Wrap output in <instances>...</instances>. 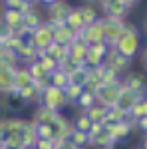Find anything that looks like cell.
Masks as SVG:
<instances>
[{"mask_svg": "<svg viewBox=\"0 0 147 149\" xmlns=\"http://www.w3.org/2000/svg\"><path fill=\"white\" fill-rule=\"evenodd\" d=\"M14 70L16 68H0V93H14Z\"/></svg>", "mask_w": 147, "mask_h": 149, "instance_id": "18", "label": "cell"}, {"mask_svg": "<svg viewBox=\"0 0 147 149\" xmlns=\"http://www.w3.org/2000/svg\"><path fill=\"white\" fill-rule=\"evenodd\" d=\"M141 48H143V44H141V34H139L137 26L131 24V22H125L123 34L117 40V44L113 46V50H115L119 56H123V58H127V60L133 62V58L139 56Z\"/></svg>", "mask_w": 147, "mask_h": 149, "instance_id": "1", "label": "cell"}, {"mask_svg": "<svg viewBox=\"0 0 147 149\" xmlns=\"http://www.w3.org/2000/svg\"><path fill=\"white\" fill-rule=\"evenodd\" d=\"M143 30H145V34H147V14L143 16Z\"/></svg>", "mask_w": 147, "mask_h": 149, "instance_id": "43", "label": "cell"}, {"mask_svg": "<svg viewBox=\"0 0 147 149\" xmlns=\"http://www.w3.org/2000/svg\"><path fill=\"white\" fill-rule=\"evenodd\" d=\"M127 119V113L121 111L119 107H109L107 109V113H105V123H119V121H125Z\"/></svg>", "mask_w": 147, "mask_h": 149, "instance_id": "32", "label": "cell"}, {"mask_svg": "<svg viewBox=\"0 0 147 149\" xmlns=\"http://www.w3.org/2000/svg\"><path fill=\"white\" fill-rule=\"evenodd\" d=\"M26 42L34 48L36 52H46L48 46L54 42V28H52V26H48L46 22L40 24L34 32L26 38Z\"/></svg>", "mask_w": 147, "mask_h": 149, "instance_id": "4", "label": "cell"}, {"mask_svg": "<svg viewBox=\"0 0 147 149\" xmlns=\"http://www.w3.org/2000/svg\"><path fill=\"white\" fill-rule=\"evenodd\" d=\"M68 141H72L78 149H84L86 145H90V137H88V133H84V131H76V129H72Z\"/></svg>", "mask_w": 147, "mask_h": 149, "instance_id": "30", "label": "cell"}, {"mask_svg": "<svg viewBox=\"0 0 147 149\" xmlns=\"http://www.w3.org/2000/svg\"><path fill=\"white\" fill-rule=\"evenodd\" d=\"M60 117V113H54V111H48L46 107H36L34 111V117H32V121L34 123H44V125H54L56 123V119Z\"/></svg>", "mask_w": 147, "mask_h": 149, "instance_id": "21", "label": "cell"}, {"mask_svg": "<svg viewBox=\"0 0 147 149\" xmlns=\"http://www.w3.org/2000/svg\"><path fill=\"white\" fill-rule=\"evenodd\" d=\"M139 60H141V66H143V70L147 72V46L141 48V52H139Z\"/></svg>", "mask_w": 147, "mask_h": 149, "instance_id": "40", "label": "cell"}, {"mask_svg": "<svg viewBox=\"0 0 147 149\" xmlns=\"http://www.w3.org/2000/svg\"><path fill=\"white\" fill-rule=\"evenodd\" d=\"M30 84H32V78H30L28 70L24 66H18L14 70V92H20L24 88H28Z\"/></svg>", "mask_w": 147, "mask_h": 149, "instance_id": "22", "label": "cell"}, {"mask_svg": "<svg viewBox=\"0 0 147 149\" xmlns=\"http://www.w3.org/2000/svg\"><path fill=\"white\" fill-rule=\"evenodd\" d=\"M36 62L40 64V68L44 70L46 74H54V72L58 70V62L52 60L46 52H36Z\"/></svg>", "mask_w": 147, "mask_h": 149, "instance_id": "27", "label": "cell"}, {"mask_svg": "<svg viewBox=\"0 0 147 149\" xmlns=\"http://www.w3.org/2000/svg\"><path fill=\"white\" fill-rule=\"evenodd\" d=\"M79 12H82V18H84V24L86 26H90L95 20H100V12H98V8L93 4H82L79 6Z\"/></svg>", "mask_w": 147, "mask_h": 149, "instance_id": "28", "label": "cell"}, {"mask_svg": "<svg viewBox=\"0 0 147 149\" xmlns=\"http://www.w3.org/2000/svg\"><path fill=\"white\" fill-rule=\"evenodd\" d=\"M34 149H56V141H46V139H38Z\"/></svg>", "mask_w": 147, "mask_h": 149, "instance_id": "37", "label": "cell"}, {"mask_svg": "<svg viewBox=\"0 0 147 149\" xmlns=\"http://www.w3.org/2000/svg\"><path fill=\"white\" fill-rule=\"evenodd\" d=\"M70 10H72V6H70L68 2H64V0L46 2V18H44V22L48 24V26H52V28L62 26Z\"/></svg>", "mask_w": 147, "mask_h": 149, "instance_id": "3", "label": "cell"}, {"mask_svg": "<svg viewBox=\"0 0 147 149\" xmlns=\"http://www.w3.org/2000/svg\"><path fill=\"white\" fill-rule=\"evenodd\" d=\"M103 18H113V20H125L127 8L123 6V0H103L102 2Z\"/></svg>", "mask_w": 147, "mask_h": 149, "instance_id": "9", "label": "cell"}, {"mask_svg": "<svg viewBox=\"0 0 147 149\" xmlns=\"http://www.w3.org/2000/svg\"><path fill=\"white\" fill-rule=\"evenodd\" d=\"M76 103L79 105V109H82V111H88L91 105L95 103V95H93L90 90H84V92H82V95L78 97V102H76Z\"/></svg>", "mask_w": 147, "mask_h": 149, "instance_id": "34", "label": "cell"}, {"mask_svg": "<svg viewBox=\"0 0 147 149\" xmlns=\"http://www.w3.org/2000/svg\"><path fill=\"white\" fill-rule=\"evenodd\" d=\"M46 54L52 58V60H56V62H62L64 58L68 56V48H64V46H60V44H50L48 46V50H46Z\"/></svg>", "mask_w": 147, "mask_h": 149, "instance_id": "31", "label": "cell"}, {"mask_svg": "<svg viewBox=\"0 0 147 149\" xmlns=\"http://www.w3.org/2000/svg\"><path fill=\"white\" fill-rule=\"evenodd\" d=\"M40 24H44V16L40 14V10L36 8V4H34V6H32V10L24 14L22 26L26 28V30H28V32H30V34H32V32H34V30L38 28V26H40Z\"/></svg>", "mask_w": 147, "mask_h": 149, "instance_id": "17", "label": "cell"}, {"mask_svg": "<svg viewBox=\"0 0 147 149\" xmlns=\"http://www.w3.org/2000/svg\"><path fill=\"white\" fill-rule=\"evenodd\" d=\"M36 135H38V139H46V141H54V129H52V125H44V123H36Z\"/></svg>", "mask_w": 147, "mask_h": 149, "instance_id": "36", "label": "cell"}, {"mask_svg": "<svg viewBox=\"0 0 147 149\" xmlns=\"http://www.w3.org/2000/svg\"><path fill=\"white\" fill-rule=\"evenodd\" d=\"M86 46H95V44H105V34H103V20H95L93 24L86 26L84 32L78 36Z\"/></svg>", "mask_w": 147, "mask_h": 149, "instance_id": "6", "label": "cell"}, {"mask_svg": "<svg viewBox=\"0 0 147 149\" xmlns=\"http://www.w3.org/2000/svg\"><path fill=\"white\" fill-rule=\"evenodd\" d=\"M76 38H78V34H74L66 24H62V26H56V28H54V44H60V46L68 48Z\"/></svg>", "mask_w": 147, "mask_h": 149, "instance_id": "16", "label": "cell"}, {"mask_svg": "<svg viewBox=\"0 0 147 149\" xmlns=\"http://www.w3.org/2000/svg\"><path fill=\"white\" fill-rule=\"evenodd\" d=\"M103 20V34H105V44L113 48L117 40L123 34V28L127 20H113V18H102Z\"/></svg>", "mask_w": 147, "mask_h": 149, "instance_id": "7", "label": "cell"}, {"mask_svg": "<svg viewBox=\"0 0 147 149\" xmlns=\"http://www.w3.org/2000/svg\"><path fill=\"white\" fill-rule=\"evenodd\" d=\"M123 86L137 95H145V81H143V76H139V74H127Z\"/></svg>", "mask_w": 147, "mask_h": 149, "instance_id": "20", "label": "cell"}, {"mask_svg": "<svg viewBox=\"0 0 147 149\" xmlns=\"http://www.w3.org/2000/svg\"><path fill=\"white\" fill-rule=\"evenodd\" d=\"M141 117H147V95H139V100L135 102V105H133V109L129 111V115H127V119L129 121H139Z\"/></svg>", "mask_w": 147, "mask_h": 149, "instance_id": "23", "label": "cell"}, {"mask_svg": "<svg viewBox=\"0 0 147 149\" xmlns=\"http://www.w3.org/2000/svg\"><path fill=\"white\" fill-rule=\"evenodd\" d=\"M84 113L88 115V119H90L91 123H100V125H105V113H107V109L100 105V103H93L88 111H84Z\"/></svg>", "mask_w": 147, "mask_h": 149, "instance_id": "25", "label": "cell"}, {"mask_svg": "<svg viewBox=\"0 0 147 149\" xmlns=\"http://www.w3.org/2000/svg\"><path fill=\"white\" fill-rule=\"evenodd\" d=\"M121 86H123V80H117L115 84H107V86H100L98 90H95V103H100L103 105L105 109H109L115 105L117 102V95L121 92Z\"/></svg>", "mask_w": 147, "mask_h": 149, "instance_id": "5", "label": "cell"}, {"mask_svg": "<svg viewBox=\"0 0 147 149\" xmlns=\"http://www.w3.org/2000/svg\"><path fill=\"white\" fill-rule=\"evenodd\" d=\"M90 145H93V147H98V149H111L115 145V141H113V137L105 129H102L98 135L90 137Z\"/></svg>", "mask_w": 147, "mask_h": 149, "instance_id": "24", "label": "cell"}, {"mask_svg": "<svg viewBox=\"0 0 147 149\" xmlns=\"http://www.w3.org/2000/svg\"><path fill=\"white\" fill-rule=\"evenodd\" d=\"M109 52L107 44H95V46H88V54H86V66L88 68H98L102 66L105 56Z\"/></svg>", "mask_w": 147, "mask_h": 149, "instance_id": "10", "label": "cell"}, {"mask_svg": "<svg viewBox=\"0 0 147 149\" xmlns=\"http://www.w3.org/2000/svg\"><path fill=\"white\" fill-rule=\"evenodd\" d=\"M72 125H74L76 131H84V133H88V131H90V127H91V121L88 119V115L82 111V113H78L76 117H74Z\"/></svg>", "mask_w": 147, "mask_h": 149, "instance_id": "33", "label": "cell"}, {"mask_svg": "<svg viewBox=\"0 0 147 149\" xmlns=\"http://www.w3.org/2000/svg\"><path fill=\"white\" fill-rule=\"evenodd\" d=\"M14 54H16V58H18V64H24V68L30 66L32 62H36V50L30 46L26 40L20 44V48H18Z\"/></svg>", "mask_w": 147, "mask_h": 149, "instance_id": "19", "label": "cell"}, {"mask_svg": "<svg viewBox=\"0 0 147 149\" xmlns=\"http://www.w3.org/2000/svg\"><path fill=\"white\" fill-rule=\"evenodd\" d=\"M137 125H139V127H141V129L147 133V117H141V119L137 121Z\"/></svg>", "mask_w": 147, "mask_h": 149, "instance_id": "41", "label": "cell"}, {"mask_svg": "<svg viewBox=\"0 0 147 149\" xmlns=\"http://www.w3.org/2000/svg\"><path fill=\"white\" fill-rule=\"evenodd\" d=\"M135 149H141V147H135Z\"/></svg>", "mask_w": 147, "mask_h": 149, "instance_id": "44", "label": "cell"}, {"mask_svg": "<svg viewBox=\"0 0 147 149\" xmlns=\"http://www.w3.org/2000/svg\"><path fill=\"white\" fill-rule=\"evenodd\" d=\"M102 129H103V125H100V123H91L90 131H88V137H93V135H98Z\"/></svg>", "mask_w": 147, "mask_h": 149, "instance_id": "39", "label": "cell"}, {"mask_svg": "<svg viewBox=\"0 0 147 149\" xmlns=\"http://www.w3.org/2000/svg\"><path fill=\"white\" fill-rule=\"evenodd\" d=\"M88 80H90V68L88 66H78L72 72H68V84H72V86H79L86 90Z\"/></svg>", "mask_w": 147, "mask_h": 149, "instance_id": "15", "label": "cell"}, {"mask_svg": "<svg viewBox=\"0 0 147 149\" xmlns=\"http://www.w3.org/2000/svg\"><path fill=\"white\" fill-rule=\"evenodd\" d=\"M141 149H147V133L143 135V141H141Z\"/></svg>", "mask_w": 147, "mask_h": 149, "instance_id": "42", "label": "cell"}, {"mask_svg": "<svg viewBox=\"0 0 147 149\" xmlns=\"http://www.w3.org/2000/svg\"><path fill=\"white\" fill-rule=\"evenodd\" d=\"M40 105L46 107L48 111H54V113H62L64 107H68V100H66V93L64 90H58L54 86H48L42 90L40 93Z\"/></svg>", "mask_w": 147, "mask_h": 149, "instance_id": "2", "label": "cell"}, {"mask_svg": "<svg viewBox=\"0 0 147 149\" xmlns=\"http://www.w3.org/2000/svg\"><path fill=\"white\" fill-rule=\"evenodd\" d=\"M137 100H139V95H137V93H133L131 90H127L125 86H121V92H119V95H117L115 107H119L121 111H125V113L129 115V111L133 109V105H135Z\"/></svg>", "mask_w": 147, "mask_h": 149, "instance_id": "13", "label": "cell"}, {"mask_svg": "<svg viewBox=\"0 0 147 149\" xmlns=\"http://www.w3.org/2000/svg\"><path fill=\"white\" fill-rule=\"evenodd\" d=\"M103 64H105L109 70H113V72L119 76L121 72H127V68L131 66V60L119 56L113 48H109V52H107V56H105V60H103Z\"/></svg>", "mask_w": 147, "mask_h": 149, "instance_id": "11", "label": "cell"}, {"mask_svg": "<svg viewBox=\"0 0 147 149\" xmlns=\"http://www.w3.org/2000/svg\"><path fill=\"white\" fill-rule=\"evenodd\" d=\"M56 149H78L72 141H68V139H64V141H58L56 143Z\"/></svg>", "mask_w": 147, "mask_h": 149, "instance_id": "38", "label": "cell"}, {"mask_svg": "<svg viewBox=\"0 0 147 149\" xmlns=\"http://www.w3.org/2000/svg\"><path fill=\"white\" fill-rule=\"evenodd\" d=\"M86 54H88V46L76 38L68 46V58L74 62V66H86Z\"/></svg>", "mask_w": 147, "mask_h": 149, "instance_id": "12", "label": "cell"}, {"mask_svg": "<svg viewBox=\"0 0 147 149\" xmlns=\"http://www.w3.org/2000/svg\"><path fill=\"white\" fill-rule=\"evenodd\" d=\"M103 129H105L113 137V141L117 143V141H123V139H127L131 135V131H133V121L125 119V121H119V123H105Z\"/></svg>", "mask_w": 147, "mask_h": 149, "instance_id": "8", "label": "cell"}, {"mask_svg": "<svg viewBox=\"0 0 147 149\" xmlns=\"http://www.w3.org/2000/svg\"><path fill=\"white\" fill-rule=\"evenodd\" d=\"M64 24L68 26L70 30L74 32V34H82L84 32V28H86V24H84V18H82V12H79V6H72V10L68 12V16H66V20H64Z\"/></svg>", "mask_w": 147, "mask_h": 149, "instance_id": "14", "label": "cell"}, {"mask_svg": "<svg viewBox=\"0 0 147 149\" xmlns=\"http://www.w3.org/2000/svg\"><path fill=\"white\" fill-rule=\"evenodd\" d=\"M82 92H84V88L68 84V86H66V90H64V93H66V100H68V105H70V103H76V102H78V97L82 95Z\"/></svg>", "mask_w": 147, "mask_h": 149, "instance_id": "35", "label": "cell"}, {"mask_svg": "<svg viewBox=\"0 0 147 149\" xmlns=\"http://www.w3.org/2000/svg\"><path fill=\"white\" fill-rule=\"evenodd\" d=\"M50 86H54L58 90H66V86H68V74L62 72V70H56L54 74H50Z\"/></svg>", "mask_w": 147, "mask_h": 149, "instance_id": "29", "label": "cell"}, {"mask_svg": "<svg viewBox=\"0 0 147 149\" xmlns=\"http://www.w3.org/2000/svg\"><path fill=\"white\" fill-rule=\"evenodd\" d=\"M18 93V97L22 100L24 103H32V102H40V93H42V90L38 88V86H34V84H30L28 88H24V90H20Z\"/></svg>", "mask_w": 147, "mask_h": 149, "instance_id": "26", "label": "cell"}]
</instances>
